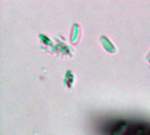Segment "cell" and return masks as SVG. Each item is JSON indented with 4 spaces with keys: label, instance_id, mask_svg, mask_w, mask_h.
Instances as JSON below:
<instances>
[{
    "label": "cell",
    "instance_id": "obj_3",
    "mask_svg": "<svg viewBox=\"0 0 150 135\" xmlns=\"http://www.w3.org/2000/svg\"><path fill=\"white\" fill-rule=\"evenodd\" d=\"M79 35H80L79 25L77 24H73V25L71 27V31H70V36H69L70 41L73 43H76L78 40Z\"/></svg>",
    "mask_w": 150,
    "mask_h": 135
},
{
    "label": "cell",
    "instance_id": "obj_1",
    "mask_svg": "<svg viewBox=\"0 0 150 135\" xmlns=\"http://www.w3.org/2000/svg\"><path fill=\"white\" fill-rule=\"evenodd\" d=\"M99 41L101 42L104 49L105 51H107L110 54H115L117 52V48L114 46V44L105 35H101L99 38Z\"/></svg>",
    "mask_w": 150,
    "mask_h": 135
},
{
    "label": "cell",
    "instance_id": "obj_2",
    "mask_svg": "<svg viewBox=\"0 0 150 135\" xmlns=\"http://www.w3.org/2000/svg\"><path fill=\"white\" fill-rule=\"evenodd\" d=\"M75 83V76L74 74L70 71V70H67L63 78V83L64 85L69 88V89H72L73 85Z\"/></svg>",
    "mask_w": 150,
    "mask_h": 135
},
{
    "label": "cell",
    "instance_id": "obj_6",
    "mask_svg": "<svg viewBox=\"0 0 150 135\" xmlns=\"http://www.w3.org/2000/svg\"><path fill=\"white\" fill-rule=\"evenodd\" d=\"M146 60H147V61H149V62L150 63V52L149 53V54L147 55V57H146Z\"/></svg>",
    "mask_w": 150,
    "mask_h": 135
},
{
    "label": "cell",
    "instance_id": "obj_4",
    "mask_svg": "<svg viewBox=\"0 0 150 135\" xmlns=\"http://www.w3.org/2000/svg\"><path fill=\"white\" fill-rule=\"evenodd\" d=\"M127 129V125L125 123H120L114 127L112 132V135H120Z\"/></svg>",
    "mask_w": 150,
    "mask_h": 135
},
{
    "label": "cell",
    "instance_id": "obj_7",
    "mask_svg": "<svg viewBox=\"0 0 150 135\" xmlns=\"http://www.w3.org/2000/svg\"><path fill=\"white\" fill-rule=\"evenodd\" d=\"M149 135H150V134H149Z\"/></svg>",
    "mask_w": 150,
    "mask_h": 135
},
{
    "label": "cell",
    "instance_id": "obj_5",
    "mask_svg": "<svg viewBox=\"0 0 150 135\" xmlns=\"http://www.w3.org/2000/svg\"><path fill=\"white\" fill-rule=\"evenodd\" d=\"M134 135H145V132H144V130H143V129H142V128H138V129H136V130L134 131Z\"/></svg>",
    "mask_w": 150,
    "mask_h": 135
}]
</instances>
